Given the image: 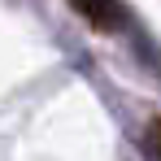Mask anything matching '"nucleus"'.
I'll list each match as a JSON object with an SVG mask.
<instances>
[{
	"mask_svg": "<svg viewBox=\"0 0 161 161\" xmlns=\"http://www.w3.org/2000/svg\"><path fill=\"white\" fill-rule=\"evenodd\" d=\"M148 157L161 161V118H153V122H148Z\"/></svg>",
	"mask_w": 161,
	"mask_h": 161,
	"instance_id": "f03ea898",
	"label": "nucleus"
},
{
	"mask_svg": "<svg viewBox=\"0 0 161 161\" xmlns=\"http://www.w3.org/2000/svg\"><path fill=\"white\" fill-rule=\"evenodd\" d=\"M70 4H74V13H83L96 31H113V26H118V9H113V0H70Z\"/></svg>",
	"mask_w": 161,
	"mask_h": 161,
	"instance_id": "f257e3e1",
	"label": "nucleus"
}]
</instances>
